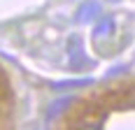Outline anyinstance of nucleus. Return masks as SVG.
I'll return each instance as SVG.
<instances>
[{
  "label": "nucleus",
  "instance_id": "1",
  "mask_svg": "<svg viewBox=\"0 0 135 130\" xmlns=\"http://www.w3.org/2000/svg\"><path fill=\"white\" fill-rule=\"evenodd\" d=\"M68 63H70L72 70H81V67L93 65L86 58V53H84V44H81L79 35H72V37L68 39Z\"/></svg>",
  "mask_w": 135,
  "mask_h": 130
},
{
  "label": "nucleus",
  "instance_id": "2",
  "mask_svg": "<svg viewBox=\"0 0 135 130\" xmlns=\"http://www.w3.org/2000/svg\"><path fill=\"white\" fill-rule=\"evenodd\" d=\"M100 14H103L100 12V2H98V0H86L79 9H77V21H79V23H91V21H95Z\"/></svg>",
  "mask_w": 135,
  "mask_h": 130
},
{
  "label": "nucleus",
  "instance_id": "3",
  "mask_svg": "<svg viewBox=\"0 0 135 130\" xmlns=\"http://www.w3.org/2000/svg\"><path fill=\"white\" fill-rule=\"evenodd\" d=\"M109 33H114V19L112 16H103L93 28V37L100 39V37H105V35H109Z\"/></svg>",
  "mask_w": 135,
  "mask_h": 130
},
{
  "label": "nucleus",
  "instance_id": "4",
  "mask_svg": "<svg viewBox=\"0 0 135 130\" xmlns=\"http://www.w3.org/2000/svg\"><path fill=\"white\" fill-rule=\"evenodd\" d=\"M72 130H103V121L98 116H86L81 121H77Z\"/></svg>",
  "mask_w": 135,
  "mask_h": 130
},
{
  "label": "nucleus",
  "instance_id": "5",
  "mask_svg": "<svg viewBox=\"0 0 135 130\" xmlns=\"http://www.w3.org/2000/svg\"><path fill=\"white\" fill-rule=\"evenodd\" d=\"M70 102H72V98H61V100H56V102L49 107V112H47V118H49V121H51V118H56V116H58V114H61V112L68 107V104H70Z\"/></svg>",
  "mask_w": 135,
  "mask_h": 130
},
{
  "label": "nucleus",
  "instance_id": "6",
  "mask_svg": "<svg viewBox=\"0 0 135 130\" xmlns=\"http://www.w3.org/2000/svg\"><path fill=\"white\" fill-rule=\"evenodd\" d=\"M93 79H75V81H56L54 88H77V86H91Z\"/></svg>",
  "mask_w": 135,
  "mask_h": 130
},
{
  "label": "nucleus",
  "instance_id": "7",
  "mask_svg": "<svg viewBox=\"0 0 135 130\" xmlns=\"http://www.w3.org/2000/svg\"><path fill=\"white\" fill-rule=\"evenodd\" d=\"M119 104L123 107H135V86L126 88L123 93H119Z\"/></svg>",
  "mask_w": 135,
  "mask_h": 130
},
{
  "label": "nucleus",
  "instance_id": "8",
  "mask_svg": "<svg viewBox=\"0 0 135 130\" xmlns=\"http://www.w3.org/2000/svg\"><path fill=\"white\" fill-rule=\"evenodd\" d=\"M5 112H7V102H5V98L0 95V118L5 116Z\"/></svg>",
  "mask_w": 135,
  "mask_h": 130
},
{
  "label": "nucleus",
  "instance_id": "9",
  "mask_svg": "<svg viewBox=\"0 0 135 130\" xmlns=\"http://www.w3.org/2000/svg\"><path fill=\"white\" fill-rule=\"evenodd\" d=\"M112 2H117V0H112Z\"/></svg>",
  "mask_w": 135,
  "mask_h": 130
}]
</instances>
